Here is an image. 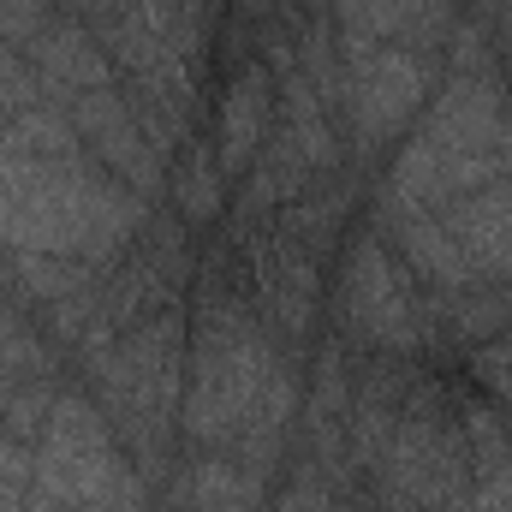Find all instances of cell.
I'll return each instance as SVG.
<instances>
[{"label": "cell", "mask_w": 512, "mask_h": 512, "mask_svg": "<svg viewBox=\"0 0 512 512\" xmlns=\"http://www.w3.org/2000/svg\"><path fill=\"white\" fill-rule=\"evenodd\" d=\"M465 370H471L477 393L507 417V429H512V328L495 334V340H483V346H471L465 352Z\"/></svg>", "instance_id": "cell-6"}, {"label": "cell", "mask_w": 512, "mask_h": 512, "mask_svg": "<svg viewBox=\"0 0 512 512\" xmlns=\"http://www.w3.org/2000/svg\"><path fill=\"white\" fill-rule=\"evenodd\" d=\"M346 42H387V48H417V54H447L453 48V0H334Z\"/></svg>", "instance_id": "cell-4"}, {"label": "cell", "mask_w": 512, "mask_h": 512, "mask_svg": "<svg viewBox=\"0 0 512 512\" xmlns=\"http://www.w3.org/2000/svg\"><path fill=\"white\" fill-rule=\"evenodd\" d=\"M334 322L352 352H387V358H429L441 352L435 334V292L399 262L382 233H358L340 262L334 286Z\"/></svg>", "instance_id": "cell-1"}, {"label": "cell", "mask_w": 512, "mask_h": 512, "mask_svg": "<svg viewBox=\"0 0 512 512\" xmlns=\"http://www.w3.org/2000/svg\"><path fill=\"white\" fill-rule=\"evenodd\" d=\"M167 197H173V209L185 215V227H209V221L227 209V173L215 167L209 137H191V143H179V149H173Z\"/></svg>", "instance_id": "cell-5"}, {"label": "cell", "mask_w": 512, "mask_h": 512, "mask_svg": "<svg viewBox=\"0 0 512 512\" xmlns=\"http://www.w3.org/2000/svg\"><path fill=\"white\" fill-rule=\"evenodd\" d=\"M340 108L346 131L364 155H382L387 143H399V131L411 126L429 96L441 90V60L417 54V48H387V42H340Z\"/></svg>", "instance_id": "cell-2"}, {"label": "cell", "mask_w": 512, "mask_h": 512, "mask_svg": "<svg viewBox=\"0 0 512 512\" xmlns=\"http://www.w3.org/2000/svg\"><path fill=\"white\" fill-rule=\"evenodd\" d=\"M274 114H280V72L262 54H245L233 66V78L221 84L215 120H209V149H215V167L227 173V185H239L256 167V155L274 131Z\"/></svg>", "instance_id": "cell-3"}]
</instances>
